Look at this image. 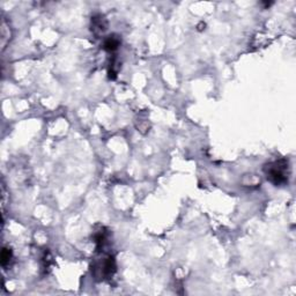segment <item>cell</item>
Returning a JSON list of instances; mask_svg holds the SVG:
<instances>
[{"instance_id":"4","label":"cell","mask_w":296,"mask_h":296,"mask_svg":"<svg viewBox=\"0 0 296 296\" xmlns=\"http://www.w3.org/2000/svg\"><path fill=\"white\" fill-rule=\"evenodd\" d=\"M120 45V38L118 35H110L105 38L103 42V49L108 52H114L118 49Z\"/></svg>"},{"instance_id":"1","label":"cell","mask_w":296,"mask_h":296,"mask_svg":"<svg viewBox=\"0 0 296 296\" xmlns=\"http://www.w3.org/2000/svg\"><path fill=\"white\" fill-rule=\"evenodd\" d=\"M264 173L267 180L276 186H282L288 184L289 180V162L286 159H280L277 161L267 163L264 167Z\"/></svg>"},{"instance_id":"3","label":"cell","mask_w":296,"mask_h":296,"mask_svg":"<svg viewBox=\"0 0 296 296\" xmlns=\"http://www.w3.org/2000/svg\"><path fill=\"white\" fill-rule=\"evenodd\" d=\"M90 29H92L93 34L99 36L103 34L105 30L108 29V21L102 14H95L92 17V23H90Z\"/></svg>"},{"instance_id":"2","label":"cell","mask_w":296,"mask_h":296,"mask_svg":"<svg viewBox=\"0 0 296 296\" xmlns=\"http://www.w3.org/2000/svg\"><path fill=\"white\" fill-rule=\"evenodd\" d=\"M94 277L99 278V280L110 279L116 272V262L111 255H107L102 257L101 261L96 262L94 267Z\"/></svg>"},{"instance_id":"5","label":"cell","mask_w":296,"mask_h":296,"mask_svg":"<svg viewBox=\"0 0 296 296\" xmlns=\"http://www.w3.org/2000/svg\"><path fill=\"white\" fill-rule=\"evenodd\" d=\"M12 257H13V252H12V250L10 247H4L1 251V265L2 267H6L8 264H10V262L12 261Z\"/></svg>"}]
</instances>
